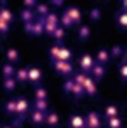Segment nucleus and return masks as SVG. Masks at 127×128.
I'll return each mask as SVG.
<instances>
[{"label": "nucleus", "instance_id": "obj_1", "mask_svg": "<svg viewBox=\"0 0 127 128\" xmlns=\"http://www.w3.org/2000/svg\"><path fill=\"white\" fill-rule=\"evenodd\" d=\"M27 116H29V100L25 96L15 98V122H14V126L22 125V122Z\"/></svg>", "mask_w": 127, "mask_h": 128}, {"label": "nucleus", "instance_id": "obj_2", "mask_svg": "<svg viewBox=\"0 0 127 128\" xmlns=\"http://www.w3.org/2000/svg\"><path fill=\"white\" fill-rule=\"evenodd\" d=\"M56 27H59V15L54 12H49L44 17V34L53 36V32L56 30Z\"/></svg>", "mask_w": 127, "mask_h": 128}, {"label": "nucleus", "instance_id": "obj_3", "mask_svg": "<svg viewBox=\"0 0 127 128\" xmlns=\"http://www.w3.org/2000/svg\"><path fill=\"white\" fill-rule=\"evenodd\" d=\"M53 68L56 71L59 76H64V78H71L75 74L73 71V64L71 62H64V61H53Z\"/></svg>", "mask_w": 127, "mask_h": 128}, {"label": "nucleus", "instance_id": "obj_4", "mask_svg": "<svg viewBox=\"0 0 127 128\" xmlns=\"http://www.w3.org/2000/svg\"><path fill=\"white\" fill-rule=\"evenodd\" d=\"M25 32L34 37H39L44 34V19L37 17V20H32L31 24H25Z\"/></svg>", "mask_w": 127, "mask_h": 128}, {"label": "nucleus", "instance_id": "obj_5", "mask_svg": "<svg viewBox=\"0 0 127 128\" xmlns=\"http://www.w3.org/2000/svg\"><path fill=\"white\" fill-rule=\"evenodd\" d=\"M43 81V71L37 66H31L27 68V83H32L34 86H39Z\"/></svg>", "mask_w": 127, "mask_h": 128}, {"label": "nucleus", "instance_id": "obj_6", "mask_svg": "<svg viewBox=\"0 0 127 128\" xmlns=\"http://www.w3.org/2000/svg\"><path fill=\"white\" fill-rule=\"evenodd\" d=\"M64 14L68 15L71 19V22H73V26H81V10L78 8L76 5H70V7H66V10H64Z\"/></svg>", "mask_w": 127, "mask_h": 128}, {"label": "nucleus", "instance_id": "obj_7", "mask_svg": "<svg viewBox=\"0 0 127 128\" xmlns=\"http://www.w3.org/2000/svg\"><path fill=\"white\" fill-rule=\"evenodd\" d=\"M78 64H80V71H81V72H85V74H88L90 69H92V68H93V64H95V59L92 58L88 52H85L81 58H80Z\"/></svg>", "mask_w": 127, "mask_h": 128}, {"label": "nucleus", "instance_id": "obj_8", "mask_svg": "<svg viewBox=\"0 0 127 128\" xmlns=\"http://www.w3.org/2000/svg\"><path fill=\"white\" fill-rule=\"evenodd\" d=\"M85 126L88 128H102V118L97 111H90L85 118Z\"/></svg>", "mask_w": 127, "mask_h": 128}, {"label": "nucleus", "instance_id": "obj_9", "mask_svg": "<svg viewBox=\"0 0 127 128\" xmlns=\"http://www.w3.org/2000/svg\"><path fill=\"white\" fill-rule=\"evenodd\" d=\"M90 78L93 79V81H102L103 78H105V74H107V69H105V66H102V64H93V68L90 69Z\"/></svg>", "mask_w": 127, "mask_h": 128}, {"label": "nucleus", "instance_id": "obj_10", "mask_svg": "<svg viewBox=\"0 0 127 128\" xmlns=\"http://www.w3.org/2000/svg\"><path fill=\"white\" fill-rule=\"evenodd\" d=\"M44 125L48 128H56L59 125V116L54 110H48V113H46V118H44Z\"/></svg>", "mask_w": 127, "mask_h": 128}, {"label": "nucleus", "instance_id": "obj_11", "mask_svg": "<svg viewBox=\"0 0 127 128\" xmlns=\"http://www.w3.org/2000/svg\"><path fill=\"white\" fill-rule=\"evenodd\" d=\"M83 90H85V94H88V96H97V93H98L97 83L90 76H87V79H85V83H83Z\"/></svg>", "mask_w": 127, "mask_h": 128}, {"label": "nucleus", "instance_id": "obj_12", "mask_svg": "<svg viewBox=\"0 0 127 128\" xmlns=\"http://www.w3.org/2000/svg\"><path fill=\"white\" fill-rule=\"evenodd\" d=\"M44 118H46V113L43 111H37V110H32V113L29 115V120L34 126H43L44 125Z\"/></svg>", "mask_w": 127, "mask_h": 128}, {"label": "nucleus", "instance_id": "obj_13", "mask_svg": "<svg viewBox=\"0 0 127 128\" xmlns=\"http://www.w3.org/2000/svg\"><path fill=\"white\" fill-rule=\"evenodd\" d=\"M68 126L70 128H85V118L81 115H78V113L71 115L70 120H68Z\"/></svg>", "mask_w": 127, "mask_h": 128}, {"label": "nucleus", "instance_id": "obj_14", "mask_svg": "<svg viewBox=\"0 0 127 128\" xmlns=\"http://www.w3.org/2000/svg\"><path fill=\"white\" fill-rule=\"evenodd\" d=\"M93 59H95V64H102V66H105V64L110 62V54H108L107 49H100Z\"/></svg>", "mask_w": 127, "mask_h": 128}, {"label": "nucleus", "instance_id": "obj_15", "mask_svg": "<svg viewBox=\"0 0 127 128\" xmlns=\"http://www.w3.org/2000/svg\"><path fill=\"white\" fill-rule=\"evenodd\" d=\"M5 58H7V62L9 64H14V62H17V61H20V54L15 47H9L5 51Z\"/></svg>", "mask_w": 127, "mask_h": 128}, {"label": "nucleus", "instance_id": "obj_16", "mask_svg": "<svg viewBox=\"0 0 127 128\" xmlns=\"http://www.w3.org/2000/svg\"><path fill=\"white\" fill-rule=\"evenodd\" d=\"M0 20L10 26V24L14 22V14L10 12L7 7H0Z\"/></svg>", "mask_w": 127, "mask_h": 128}, {"label": "nucleus", "instance_id": "obj_17", "mask_svg": "<svg viewBox=\"0 0 127 128\" xmlns=\"http://www.w3.org/2000/svg\"><path fill=\"white\" fill-rule=\"evenodd\" d=\"M115 24H117V27H119L120 30H125L127 29V14H125V10H120L119 15H115Z\"/></svg>", "mask_w": 127, "mask_h": 128}, {"label": "nucleus", "instance_id": "obj_18", "mask_svg": "<svg viewBox=\"0 0 127 128\" xmlns=\"http://www.w3.org/2000/svg\"><path fill=\"white\" fill-rule=\"evenodd\" d=\"M20 20H22L24 24H31L32 20H36V14H34V10L22 8V12H20Z\"/></svg>", "mask_w": 127, "mask_h": 128}, {"label": "nucleus", "instance_id": "obj_19", "mask_svg": "<svg viewBox=\"0 0 127 128\" xmlns=\"http://www.w3.org/2000/svg\"><path fill=\"white\" fill-rule=\"evenodd\" d=\"M14 79H15V83H27V68H20V69H15Z\"/></svg>", "mask_w": 127, "mask_h": 128}, {"label": "nucleus", "instance_id": "obj_20", "mask_svg": "<svg viewBox=\"0 0 127 128\" xmlns=\"http://www.w3.org/2000/svg\"><path fill=\"white\" fill-rule=\"evenodd\" d=\"M71 58H73V52L68 49V47H61V51H59V56H58V61H64V62H70Z\"/></svg>", "mask_w": 127, "mask_h": 128}, {"label": "nucleus", "instance_id": "obj_21", "mask_svg": "<svg viewBox=\"0 0 127 128\" xmlns=\"http://www.w3.org/2000/svg\"><path fill=\"white\" fill-rule=\"evenodd\" d=\"M90 36H92V29H90V26H80V29H78V37H80V40H87V39H90Z\"/></svg>", "mask_w": 127, "mask_h": 128}, {"label": "nucleus", "instance_id": "obj_22", "mask_svg": "<svg viewBox=\"0 0 127 128\" xmlns=\"http://www.w3.org/2000/svg\"><path fill=\"white\" fill-rule=\"evenodd\" d=\"M103 116L105 118H114V116H119V106L117 104H108L107 108H105V111H103Z\"/></svg>", "mask_w": 127, "mask_h": 128}, {"label": "nucleus", "instance_id": "obj_23", "mask_svg": "<svg viewBox=\"0 0 127 128\" xmlns=\"http://www.w3.org/2000/svg\"><path fill=\"white\" fill-rule=\"evenodd\" d=\"M51 37L56 40V44H63L64 37H66V34H64V29H63V27H56V30L53 32V36H51Z\"/></svg>", "mask_w": 127, "mask_h": 128}, {"label": "nucleus", "instance_id": "obj_24", "mask_svg": "<svg viewBox=\"0 0 127 128\" xmlns=\"http://www.w3.org/2000/svg\"><path fill=\"white\" fill-rule=\"evenodd\" d=\"M14 74H15V68H14L12 64L5 62L2 66V76H4V79L5 78H14Z\"/></svg>", "mask_w": 127, "mask_h": 128}, {"label": "nucleus", "instance_id": "obj_25", "mask_svg": "<svg viewBox=\"0 0 127 128\" xmlns=\"http://www.w3.org/2000/svg\"><path fill=\"white\" fill-rule=\"evenodd\" d=\"M34 110L43 111V113H48V110H49V103H48V100H36V101H34Z\"/></svg>", "mask_w": 127, "mask_h": 128}, {"label": "nucleus", "instance_id": "obj_26", "mask_svg": "<svg viewBox=\"0 0 127 128\" xmlns=\"http://www.w3.org/2000/svg\"><path fill=\"white\" fill-rule=\"evenodd\" d=\"M108 54H110V59H119V58H122V56H125L124 46H114L112 51L108 52Z\"/></svg>", "mask_w": 127, "mask_h": 128}, {"label": "nucleus", "instance_id": "obj_27", "mask_svg": "<svg viewBox=\"0 0 127 128\" xmlns=\"http://www.w3.org/2000/svg\"><path fill=\"white\" fill-rule=\"evenodd\" d=\"M2 86H4V91H7V93H12V91L15 90L17 83H15V79H14V78H5Z\"/></svg>", "mask_w": 127, "mask_h": 128}, {"label": "nucleus", "instance_id": "obj_28", "mask_svg": "<svg viewBox=\"0 0 127 128\" xmlns=\"http://www.w3.org/2000/svg\"><path fill=\"white\" fill-rule=\"evenodd\" d=\"M34 14H37L41 19H44L46 15L49 14V7H48V4H37V5H36V10H34Z\"/></svg>", "mask_w": 127, "mask_h": 128}, {"label": "nucleus", "instance_id": "obj_29", "mask_svg": "<svg viewBox=\"0 0 127 128\" xmlns=\"http://www.w3.org/2000/svg\"><path fill=\"white\" fill-rule=\"evenodd\" d=\"M34 98H36V100H48V90L43 88L41 84L36 86V88H34Z\"/></svg>", "mask_w": 127, "mask_h": 128}, {"label": "nucleus", "instance_id": "obj_30", "mask_svg": "<svg viewBox=\"0 0 127 128\" xmlns=\"http://www.w3.org/2000/svg\"><path fill=\"white\" fill-rule=\"evenodd\" d=\"M61 47H63V44H56V42L51 46V49H49V58H51V61H58V56H59Z\"/></svg>", "mask_w": 127, "mask_h": 128}, {"label": "nucleus", "instance_id": "obj_31", "mask_svg": "<svg viewBox=\"0 0 127 128\" xmlns=\"http://www.w3.org/2000/svg\"><path fill=\"white\" fill-rule=\"evenodd\" d=\"M70 94H73L76 100H80V98H83V96H85V90H83V86H80V84H73Z\"/></svg>", "mask_w": 127, "mask_h": 128}, {"label": "nucleus", "instance_id": "obj_32", "mask_svg": "<svg viewBox=\"0 0 127 128\" xmlns=\"http://www.w3.org/2000/svg\"><path fill=\"white\" fill-rule=\"evenodd\" d=\"M107 126H108V128H122V120H120V116L108 118V120H107Z\"/></svg>", "mask_w": 127, "mask_h": 128}, {"label": "nucleus", "instance_id": "obj_33", "mask_svg": "<svg viewBox=\"0 0 127 128\" xmlns=\"http://www.w3.org/2000/svg\"><path fill=\"white\" fill-rule=\"evenodd\" d=\"M87 76H88V74H85V72H81V71H80V72L73 74V76H71V79H73V83H75V84H80V86H83V83H85Z\"/></svg>", "mask_w": 127, "mask_h": 128}, {"label": "nucleus", "instance_id": "obj_34", "mask_svg": "<svg viewBox=\"0 0 127 128\" xmlns=\"http://www.w3.org/2000/svg\"><path fill=\"white\" fill-rule=\"evenodd\" d=\"M59 24H61L59 27H63V29H70V27H73V22H71V19H70V17H68L64 12H63V15L59 17Z\"/></svg>", "mask_w": 127, "mask_h": 128}, {"label": "nucleus", "instance_id": "obj_35", "mask_svg": "<svg viewBox=\"0 0 127 128\" xmlns=\"http://www.w3.org/2000/svg\"><path fill=\"white\" fill-rule=\"evenodd\" d=\"M5 111H7V115L15 116V100H9L5 103Z\"/></svg>", "mask_w": 127, "mask_h": 128}, {"label": "nucleus", "instance_id": "obj_36", "mask_svg": "<svg viewBox=\"0 0 127 128\" xmlns=\"http://www.w3.org/2000/svg\"><path fill=\"white\" fill-rule=\"evenodd\" d=\"M119 74H120L122 83H125V79H127V64H125V56H122V64H120V71H119Z\"/></svg>", "mask_w": 127, "mask_h": 128}, {"label": "nucleus", "instance_id": "obj_37", "mask_svg": "<svg viewBox=\"0 0 127 128\" xmlns=\"http://www.w3.org/2000/svg\"><path fill=\"white\" fill-rule=\"evenodd\" d=\"M102 17V10L98 8V7H95V8H92L90 10V20H93V22H98Z\"/></svg>", "mask_w": 127, "mask_h": 128}, {"label": "nucleus", "instance_id": "obj_38", "mask_svg": "<svg viewBox=\"0 0 127 128\" xmlns=\"http://www.w3.org/2000/svg\"><path fill=\"white\" fill-rule=\"evenodd\" d=\"M73 84H75V83H73V79H71V78H68V79L64 81V84H63V91L70 94V93H71V88H73Z\"/></svg>", "mask_w": 127, "mask_h": 128}, {"label": "nucleus", "instance_id": "obj_39", "mask_svg": "<svg viewBox=\"0 0 127 128\" xmlns=\"http://www.w3.org/2000/svg\"><path fill=\"white\" fill-rule=\"evenodd\" d=\"M9 32H10V26L0 20V36H5V34H9Z\"/></svg>", "mask_w": 127, "mask_h": 128}, {"label": "nucleus", "instance_id": "obj_40", "mask_svg": "<svg viewBox=\"0 0 127 128\" xmlns=\"http://www.w3.org/2000/svg\"><path fill=\"white\" fill-rule=\"evenodd\" d=\"M22 4H24V7H25V8H29V10H32L34 7L37 5V2H36V0H24Z\"/></svg>", "mask_w": 127, "mask_h": 128}, {"label": "nucleus", "instance_id": "obj_41", "mask_svg": "<svg viewBox=\"0 0 127 128\" xmlns=\"http://www.w3.org/2000/svg\"><path fill=\"white\" fill-rule=\"evenodd\" d=\"M51 5H56V7H63L64 2L63 0H51Z\"/></svg>", "mask_w": 127, "mask_h": 128}, {"label": "nucleus", "instance_id": "obj_42", "mask_svg": "<svg viewBox=\"0 0 127 128\" xmlns=\"http://www.w3.org/2000/svg\"><path fill=\"white\" fill-rule=\"evenodd\" d=\"M0 128H15L14 125H0Z\"/></svg>", "mask_w": 127, "mask_h": 128}, {"label": "nucleus", "instance_id": "obj_43", "mask_svg": "<svg viewBox=\"0 0 127 128\" xmlns=\"http://www.w3.org/2000/svg\"><path fill=\"white\" fill-rule=\"evenodd\" d=\"M85 128H88V126H85Z\"/></svg>", "mask_w": 127, "mask_h": 128}]
</instances>
